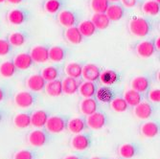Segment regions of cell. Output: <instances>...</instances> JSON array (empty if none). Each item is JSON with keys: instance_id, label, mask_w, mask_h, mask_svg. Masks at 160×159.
I'll list each match as a JSON object with an SVG mask.
<instances>
[{"instance_id": "obj_17", "label": "cell", "mask_w": 160, "mask_h": 159, "mask_svg": "<svg viewBox=\"0 0 160 159\" xmlns=\"http://www.w3.org/2000/svg\"><path fill=\"white\" fill-rule=\"evenodd\" d=\"M90 20L97 30H106L110 25V20L106 12H94Z\"/></svg>"}, {"instance_id": "obj_52", "label": "cell", "mask_w": 160, "mask_h": 159, "mask_svg": "<svg viewBox=\"0 0 160 159\" xmlns=\"http://www.w3.org/2000/svg\"><path fill=\"white\" fill-rule=\"evenodd\" d=\"M6 0H0V3H3V2H5Z\"/></svg>"}, {"instance_id": "obj_28", "label": "cell", "mask_w": 160, "mask_h": 159, "mask_svg": "<svg viewBox=\"0 0 160 159\" xmlns=\"http://www.w3.org/2000/svg\"><path fill=\"white\" fill-rule=\"evenodd\" d=\"M65 50L61 46H52L48 49V57L53 62H61L65 59Z\"/></svg>"}, {"instance_id": "obj_42", "label": "cell", "mask_w": 160, "mask_h": 159, "mask_svg": "<svg viewBox=\"0 0 160 159\" xmlns=\"http://www.w3.org/2000/svg\"><path fill=\"white\" fill-rule=\"evenodd\" d=\"M13 159H34V154L28 150H20L14 153Z\"/></svg>"}, {"instance_id": "obj_29", "label": "cell", "mask_w": 160, "mask_h": 159, "mask_svg": "<svg viewBox=\"0 0 160 159\" xmlns=\"http://www.w3.org/2000/svg\"><path fill=\"white\" fill-rule=\"evenodd\" d=\"M124 99L126 101V103L128 104V107H134L135 106H137L141 101V93L137 92L136 90L130 88L128 90H127L124 94Z\"/></svg>"}, {"instance_id": "obj_20", "label": "cell", "mask_w": 160, "mask_h": 159, "mask_svg": "<svg viewBox=\"0 0 160 159\" xmlns=\"http://www.w3.org/2000/svg\"><path fill=\"white\" fill-rule=\"evenodd\" d=\"M27 19V14L24 11L20 9H13L9 12L8 13V21L12 25H21Z\"/></svg>"}, {"instance_id": "obj_44", "label": "cell", "mask_w": 160, "mask_h": 159, "mask_svg": "<svg viewBox=\"0 0 160 159\" xmlns=\"http://www.w3.org/2000/svg\"><path fill=\"white\" fill-rule=\"evenodd\" d=\"M120 1L126 8H133L137 4V0H120Z\"/></svg>"}, {"instance_id": "obj_12", "label": "cell", "mask_w": 160, "mask_h": 159, "mask_svg": "<svg viewBox=\"0 0 160 159\" xmlns=\"http://www.w3.org/2000/svg\"><path fill=\"white\" fill-rule=\"evenodd\" d=\"M71 146L76 151H84L90 146V138L86 134L78 133L71 140Z\"/></svg>"}, {"instance_id": "obj_49", "label": "cell", "mask_w": 160, "mask_h": 159, "mask_svg": "<svg viewBox=\"0 0 160 159\" xmlns=\"http://www.w3.org/2000/svg\"><path fill=\"white\" fill-rule=\"evenodd\" d=\"M109 2H112V3H116V2H118V1H120V0H108Z\"/></svg>"}, {"instance_id": "obj_9", "label": "cell", "mask_w": 160, "mask_h": 159, "mask_svg": "<svg viewBox=\"0 0 160 159\" xmlns=\"http://www.w3.org/2000/svg\"><path fill=\"white\" fill-rule=\"evenodd\" d=\"M28 142L33 147H43L47 142V135L41 129H36L29 133Z\"/></svg>"}, {"instance_id": "obj_54", "label": "cell", "mask_w": 160, "mask_h": 159, "mask_svg": "<svg viewBox=\"0 0 160 159\" xmlns=\"http://www.w3.org/2000/svg\"><path fill=\"white\" fill-rule=\"evenodd\" d=\"M112 159H116V158H112Z\"/></svg>"}, {"instance_id": "obj_8", "label": "cell", "mask_w": 160, "mask_h": 159, "mask_svg": "<svg viewBox=\"0 0 160 159\" xmlns=\"http://www.w3.org/2000/svg\"><path fill=\"white\" fill-rule=\"evenodd\" d=\"M45 80L42 78L40 74H34L31 75L26 81L27 87L33 92H40L44 89L45 86Z\"/></svg>"}, {"instance_id": "obj_32", "label": "cell", "mask_w": 160, "mask_h": 159, "mask_svg": "<svg viewBox=\"0 0 160 159\" xmlns=\"http://www.w3.org/2000/svg\"><path fill=\"white\" fill-rule=\"evenodd\" d=\"M17 68L14 66L13 62L11 61H6L0 64V76L3 78H11L17 72Z\"/></svg>"}, {"instance_id": "obj_35", "label": "cell", "mask_w": 160, "mask_h": 159, "mask_svg": "<svg viewBox=\"0 0 160 159\" xmlns=\"http://www.w3.org/2000/svg\"><path fill=\"white\" fill-rule=\"evenodd\" d=\"M119 154L125 159L132 158L136 154V147L132 144H123V145L119 148Z\"/></svg>"}, {"instance_id": "obj_46", "label": "cell", "mask_w": 160, "mask_h": 159, "mask_svg": "<svg viewBox=\"0 0 160 159\" xmlns=\"http://www.w3.org/2000/svg\"><path fill=\"white\" fill-rule=\"evenodd\" d=\"M5 98V91L3 90V88L0 87V102H2Z\"/></svg>"}, {"instance_id": "obj_45", "label": "cell", "mask_w": 160, "mask_h": 159, "mask_svg": "<svg viewBox=\"0 0 160 159\" xmlns=\"http://www.w3.org/2000/svg\"><path fill=\"white\" fill-rule=\"evenodd\" d=\"M153 45H154L155 50H157V51L160 50V37H157V38L155 39V41H154V43H153Z\"/></svg>"}, {"instance_id": "obj_47", "label": "cell", "mask_w": 160, "mask_h": 159, "mask_svg": "<svg viewBox=\"0 0 160 159\" xmlns=\"http://www.w3.org/2000/svg\"><path fill=\"white\" fill-rule=\"evenodd\" d=\"M6 1L12 3V4H19L23 1V0H6Z\"/></svg>"}, {"instance_id": "obj_7", "label": "cell", "mask_w": 160, "mask_h": 159, "mask_svg": "<svg viewBox=\"0 0 160 159\" xmlns=\"http://www.w3.org/2000/svg\"><path fill=\"white\" fill-rule=\"evenodd\" d=\"M155 52L153 42L151 40H143L136 46V54L143 59H148L152 57Z\"/></svg>"}, {"instance_id": "obj_37", "label": "cell", "mask_w": 160, "mask_h": 159, "mask_svg": "<svg viewBox=\"0 0 160 159\" xmlns=\"http://www.w3.org/2000/svg\"><path fill=\"white\" fill-rule=\"evenodd\" d=\"M110 107L114 111L118 112V113L125 112L128 108V106L126 103L124 98H113L110 101Z\"/></svg>"}, {"instance_id": "obj_10", "label": "cell", "mask_w": 160, "mask_h": 159, "mask_svg": "<svg viewBox=\"0 0 160 159\" xmlns=\"http://www.w3.org/2000/svg\"><path fill=\"white\" fill-rule=\"evenodd\" d=\"M134 115L141 120H147L149 119L152 114V107L148 102H141L134 107L133 108Z\"/></svg>"}, {"instance_id": "obj_4", "label": "cell", "mask_w": 160, "mask_h": 159, "mask_svg": "<svg viewBox=\"0 0 160 159\" xmlns=\"http://www.w3.org/2000/svg\"><path fill=\"white\" fill-rule=\"evenodd\" d=\"M14 103L20 108H28L34 105L35 97L29 91H20L14 95Z\"/></svg>"}, {"instance_id": "obj_11", "label": "cell", "mask_w": 160, "mask_h": 159, "mask_svg": "<svg viewBox=\"0 0 160 159\" xmlns=\"http://www.w3.org/2000/svg\"><path fill=\"white\" fill-rule=\"evenodd\" d=\"M14 66L18 70H26L29 69L34 63L32 57L29 53H20L14 57L12 61Z\"/></svg>"}, {"instance_id": "obj_3", "label": "cell", "mask_w": 160, "mask_h": 159, "mask_svg": "<svg viewBox=\"0 0 160 159\" xmlns=\"http://www.w3.org/2000/svg\"><path fill=\"white\" fill-rule=\"evenodd\" d=\"M85 124L89 128L94 129V131H98V129L103 128L106 126L107 124L106 115L102 112L95 111L94 113L87 116Z\"/></svg>"}, {"instance_id": "obj_18", "label": "cell", "mask_w": 160, "mask_h": 159, "mask_svg": "<svg viewBox=\"0 0 160 159\" xmlns=\"http://www.w3.org/2000/svg\"><path fill=\"white\" fill-rule=\"evenodd\" d=\"M79 85H80V82L78 79L67 77L63 81H62V93L66 95H74L75 93L78 92Z\"/></svg>"}, {"instance_id": "obj_23", "label": "cell", "mask_w": 160, "mask_h": 159, "mask_svg": "<svg viewBox=\"0 0 160 159\" xmlns=\"http://www.w3.org/2000/svg\"><path fill=\"white\" fill-rule=\"evenodd\" d=\"M96 99L101 103H110V101L114 98V93L112 89L108 85L102 86V87L96 89Z\"/></svg>"}, {"instance_id": "obj_1", "label": "cell", "mask_w": 160, "mask_h": 159, "mask_svg": "<svg viewBox=\"0 0 160 159\" xmlns=\"http://www.w3.org/2000/svg\"><path fill=\"white\" fill-rule=\"evenodd\" d=\"M129 32L137 37H144L150 34L151 24L144 17H133L128 23Z\"/></svg>"}, {"instance_id": "obj_21", "label": "cell", "mask_w": 160, "mask_h": 159, "mask_svg": "<svg viewBox=\"0 0 160 159\" xmlns=\"http://www.w3.org/2000/svg\"><path fill=\"white\" fill-rule=\"evenodd\" d=\"M44 89L48 96L51 97H59L62 94V81L60 80H54L50 82H46Z\"/></svg>"}, {"instance_id": "obj_16", "label": "cell", "mask_w": 160, "mask_h": 159, "mask_svg": "<svg viewBox=\"0 0 160 159\" xmlns=\"http://www.w3.org/2000/svg\"><path fill=\"white\" fill-rule=\"evenodd\" d=\"M48 117H49L48 113L45 110H43V109L36 110L32 113V115H30L31 125L34 126L35 127L41 128L45 126Z\"/></svg>"}, {"instance_id": "obj_31", "label": "cell", "mask_w": 160, "mask_h": 159, "mask_svg": "<svg viewBox=\"0 0 160 159\" xmlns=\"http://www.w3.org/2000/svg\"><path fill=\"white\" fill-rule=\"evenodd\" d=\"M78 29H79V31L81 32V34L82 35V37H92L96 33V30H97L91 20H83V21H82L79 24Z\"/></svg>"}, {"instance_id": "obj_27", "label": "cell", "mask_w": 160, "mask_h": 159, "mask_svg": "<svg viewBox=\"0 0 160 159\" xmlns=\"http://www.w3.org/2000/svg\"><path fill=\"white\" fill-rule=\"evenodd\" d=\"M150 81L144 76H137L132 81V88L139 93H143L149 89Z\"/></svg>"}, {"instance_id": "obj_40", "label": "cell", "mask_w": 160, "mask_h": 159, "mask_svg": "<svg viewBox=\"0 0 160 159\" xmlns=\"http://www.w3.org/2000/svg\"><path fill=\"white\" fill-rule=\"evenodd\" d=\"M62 8V2L60 0H47L44 3V9L49 13H57Z\"/></svg>"}, {"instance_id": "obj_43", "label": "cell", "mask_w": 160, "mask_h": 159, "mask_svg": "<svg viewBox=\"0 0 160 159\" xmlns=\"http://www.w3.org/2000/svg\"><path fill=\"white\" fill-rule=\"evenodd\" d=\"M149 100L152 103H159L160 102V89L159 88H154L151 90L148 94Z\"/></svg>"}, {"instance_id": "obj_19", "label": "cell", "mask_w": 160, "mask_h": 159, "mask_svg": "<svg viewBox=\"0 0 160 159\" xmlns=\"http://www.w3.org/2000/svg\"><path fill=\"white\" fill-rule=\"evenodd\" d=\"M97 108H98V105L96 100L93 97L83 98V100L80 104V110L82 114L85 115V116H88V115L97 111Z\"/></svg>"}, {"instance_id": "obj_26", "label": "cell", "mask_w": 160, "mask_h": 159, "mask_svg": "<svg viewBox=\"0 0 160 159\" xmlns=\"http://www.w3.org/2000/svg\"><path fill=\"white\" fill-rule=\"evenodd\" d=\"M99 80L101 81V82L103 83L104 85L109 86V85L114 84L116 82L118 81V74L116 73L114 70L108 69V70L101 72Z\"/></svg>"}, {"instance_id": "obj_33", "label": "cell", "mask_w": 160, "mask_h": 159, "mask_svg": "<svg viewBox=\"0 0 160 159\" xmlns=\"http://www.w3.org/2000/svg\"><path fill=\"white\" fill-rule=\"evenodd\" d=\"M82 66L77 62H69L66 64L64 72L67 77H71L74 79H79L82 76Z\"/></svg>"}, {"instance_id": "obj_24", "label": "cell", "mask_w": 160, "mask_h": 159, "mask_svg": "<svg viewBox=\"0 0 160 159\" xmlns=\"http://www.w3.org/2000/svg\"><path fill=\"white\" fill-rule=\"evenodd\" d=\"M85 126H86L85 122L83 121V119H82L80 117L72 118L66 124L67 129L71 133H74V134L82 133L84 131Z\"/></svg>"}, {"instance_id": "obj_13", "label": "cell", "mask_w": 160, "mask_h": 159, "mask_svg": "<svg viewBox=\"0 0 160 159\" xmlns=\"http://www.w3.org/2000/svg\"><path fill=\"white\" fill-rule=\"evenodd\" d=\"M58 21L59 23L65 28L75 26L77 18L73 12L69 10H63L59 14H58Z\"/></svg>"}, {"instance_id": "obj_39", "label": "cell", "mask_w": 160, "mask_h": 159, "mask_svg": "<svg viewBox=\"0 0 160 159\" xmlns=\"http://www.w3.org/2000/svg\"><path fill=\"white\" fill-rule=\"evenodd\" d=\"M109 3L108 0H91L90 7L94 12H106Z\"/></svg>"}, {"instance_id": "obj_15", "label": "cell", "mask_w": 160, "mask_h": 159, "mask_svg": "<svg viewBox=\"0 0 160 159\" xmlns=\"http://www.w3.org/2000/svg\"><path fill=\"white\" fill-rule=\"evenodd\" d=\"M106 14L110 21H119L125 16V10L123 6L119 4H116V3L111 4V5L109 4L108 10L106 11Z\"/></svg>"}, {"instance_id": "obj_38", "label": "cell", "mask_w": 160, "mask_h": 159, "mask_svg": "<svg viewBox=\"0 0 160 159\" xmlns=\"http://www.w3.org/2000/svg\"><path fill=\"white\" fill-rule=\"evenodd\" d=\"M40 75L45 80V82L54 81L59 77V69L55 66H47L42 70Z\"/></svg>"}, {"instance_id": "obj_5", "label": "cell", "mask_w": 160, "mask_h": 159, "mask_svg": "<svg viewBox=\"0 0 160 159\" xmlns=\"http://www.w3.org/2000/svg\"><path fill=\"white\" fill-rule=\"evenodd\" d=\"M30 56L36 63H44L49 61L48 57V48L42 45L34 46L31 49Z\"/></svg>"}, {"instance_id": "obj_30", "label": "cell", "mask_w": 160, "mask_h": 159, "mask_svg": "<svg viewBox=\"0 0 160 159\" xmlns=\"http://www.w3.org/2000/svg\"><path fill=\"white\" fill-rule=\"evenodd\" d=\"M142 11L147 16L155 17L160 12V5L154 0H148L142 5Z\"/></svg>"}, {"instance_id": "obj_48", "label": "cell", "mask_w": 160, "mask_h": 159, "mask_svg": "<svg viewBox=\"0 0 160 159\" xmlns=\"http://www.w3.org/2000/svg\"><path fill=\"white\" fill-rule=\"evenodd\" d=\"M64 159H81V158L76 155H68V156L64 157Z\"/></svg>"}, {"instance_id": "obj_14", "label": "cell", "mask_w": 160, "mask_h": 159, "mask_svg": "<svg viewBox=\"0 0 160 159\" xmlns=\"http://www.w3.org/2000/svg\"><path fill=\"white\" fill-rule=\"evenodd\" d=\"M64 37L69 43L74 44V45L80 44V43L82 42V39H83L82 35L79 31L78 27H76V26L66 28V30L64 32Z\"/></svg>"}, {"instance_id": "obj_22", "label": "cell", "mask_w": 160, "mask_h": 159, "mask_svg": "<svg viewBox=\"0 0 160 159\" xmlns=\"http://www.w3.org/2000/svg\"><path fill=\"white\" fill-rule=\"evenodd\" d=\"M141 134L146 138H153L159 133V127L154 122H146L140 127Z\"/></svg>"}, {"instance_id": "obj_25", "label": "cell", "mask_w": 160, "mask_h": 159, "mask_svg": "<svg viewBox=\"0 0 160 159\" xmlns=\"http://www.w3.org/2000/svg\"><path fill=\"white\" fill-rule=\"evenodd\" d=\"M96 85L94 82H89V81H85L83 82H82L79 85V93L81 96H82L83 98H90L95 96L96 93Z\"/></svg>"}, {"instance_id": "obj_36", "label": "cell", "mask_w": 160, "mask_h": 159, "mask_svg": "<svg viewBox=\"0 0 160 159\" xmlns=\"http://www.w3.org/2000/svg\"><path fill=\"white\" fill-rule=\"evenodd\" d=\"M8 41L10 42V44L12 46L14 47L22 46L26 42V36L21 32H14L9 36Z\"/></svg>"}, {"instance_id": "obj_53", "label": "cell", "mask_w": 160, "mask_h": 159, "mask_svg": "<svg viewBox=\"0 0 160 159\" xmlns=\"http://www.w3.org/2000/svg\"><path fill=\"white\" fill-rule=\"evenodd\" d=\"M154 1H156L157 3H160V0H154Z\"/></svg>"}, {"instance_id": "obj_6", "label": "cell", "mask_w": 160, "mask_h": 159, "mask_svg": "<svg viewBox=\"0 0 160 159\" xmlns=\"http://www.w3.org/2000/svg\"><path fill=\"white\" fill-rule=\"evenodd\" d=\"M101 70L100 68L94 63H87L82 66V76L85 81L89 82H96L99 80Z\"/></svg>"}, {"instance_id": "obj_2", "label": "cell", "mask_w": 160, "mask_h": 159, "mask_svg": "<svg viewBox=\"0 0 160 159\" xmlns=\"http://www.w3.org/2000/svg\"><path fill=\"white\" fill-rule=\"evenodd\" d=\"M50 133H61L66 127V122L62 116H51L48 117L44 126Z\"/></svg>"}, {"instance_id": "obj_34", "label": "cell", "mask_w": 160, "mask_h": 159, "mask_svg": "<svg viewBox=\"0 0 160 159\" xmlns=\"http://www.w3.org/2000/svg\"><path fill=\"white\" fill-rule=\"evenodd\" d=\"M13 124L18 128H26L31 125V118L28 113H18L13 117Z\"/></svg>"}, {"instance_id": "obj_50", "label": "cell", "mask_w": 160, "mask_h": 159, "mask_svg": "<svg viewBox=\"0 0 160 159\" xmlns=\"http://www.w3.org/2000/svg\"><path fill=\"white\" fill-rule=\"evenodd\" d=\"M2 119H3V116H2V114H1V112H0V123H1Z\"/></svg>"}, {"instance_id": "obj_41", "label": "cell", "mask_w": 160, "mask_h": 159, "mask_svg": "<svg viewBox=\"0 0 160 159\" xmlns=\"http://www.w3.org/2000/svg\"><path fill=\"white\" fill-rule=\"evenodd\" d=\"M12 50V45L8 39H3L0 38V57L7 56Z\"/></svg>"}, {"instance_id": "obj_51", "label": "cell", "mask_w": 160, "mask_h": 159, "mask_svg": "<svg viewBox=\"0 0 160 159\" xmlns=\"http://www.w3.org/2000/svg\"><path fill=\"white\" fill-rule=\"evenodd\" d=\"M90 159H102L101 157H97V156H95V157H92V158H90Z\"/></svg>"}]
</instances>
